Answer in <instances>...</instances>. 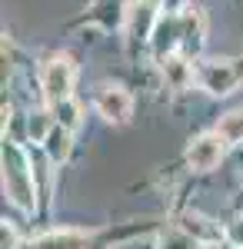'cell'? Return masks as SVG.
I'll return each instance as SVG.
<instances>
[{
	"label": "cell",
	"instance_id": "obj_1",
	"mask_svg": "<svg viewBox=\"0 0 243 249\" xmlns=\"http://www.w3.org/2000/svg\"><path fill=\"white\" fill-rule=\"evenodd\" d=\"M3 190L14 199V206H20L23 213H34V206H37L34 170L27 163V153L14 143H3Z\"/></svg>",
	"mask_w": 243,
	"mask_h": 249
},
{
	"label": "cell",
	"instance_id": "obj_2",
	"mask_svg": "<svg viewBox=\"0 0 243 249\" xmlns=\"http://www.w3.org/2000/svg\"><path fill=\"white\" fill-rule=\"evenodd\" d=\"M74 77H77V67L67 53L60 57H50L40 70V90H43V100L54 107V103H63L70 100L74 93Z\"/></svg>",
	"mask_w": 243,
	"mask_h": 249
},
{
	"label": "cell",
	"instance_id": "obj_3",
	"mask_svg": "<svg viewBox=\"0 0 243 249\" xmlns=\"http://www.w3.org/2000/svg\"><path fill=\"white\" fill-rule=\"evenodd\" d=\"M94 107H97V113L103 116L107 123H117V126H123V123L130 120V113H133L130 93H127L123 87H113V83H103V87L97 90Z\"/></svg>",
	"mask_w": 243,
	"mask_h": 249
},
{
	"label": "cell",
	"instance_id": "obj_4",
	"mask_svg": "<svg viewBox=\"0 0 243 249\" xmlns=\"http://www.w3.org/2000/svg\"><path fill=\"white\" fill-rule=\"evenodd\" d=\"M197 83L203 87L206 93L213 96H223L233 90V83H237V67L230 63V60H206L197 67Z\"/></svg>",
	"mask_w": 243,
	"mask_h": 249
},
{
	"label": "cell",
	"instance_id": "obj_5",
	"mask_svg": "<svg viewBox=\"0 0 243 249\" xmlns=\"http://www.w3.org/2000/svg\"><path fill=\"white\" fill-rule=\"evenodd\" d=\"M223 140L217 133H203V136H197L193 143L187 146V163H190V170L193 173H210L220 160H223Z\"/></svg>",
	"mask_w": 243,
	"mask_h": 249
},
{
	"label": "cell",
	"instance_id": "obj_6",
	"mask_svg": "<svg viewBox=\"0 0 243 249\" xmlns=\"http://www.w3.org/2000/svg\"><path fill=\"white\" fill-rule=\"evenodd\" d=\"M183 37V23H180V14H160V17L153 20V34H150V47H153V53L160 60H167L173 50H177V43Z\"/></svg>",
	"mask_w": 243,
	"mask_h": 249
},
{
	"label": "cell",
	"instance_id": "obj_7",
	"mask_svg": "<svg viewBox=\"0 0 243 249\" xmlns=\"http://www.w3.org/2000/svg\"><path fill=\"white\" fill-rule=\"evenodd\" d=\"M27 249H100L94 236L87 232H77V230H60V232H47L34 239Z\"/></svg>",
	"mask_w": 243,
	"mask_h": 249
},
{
	"label": "cell",
	"instance_id": "obj_8",
	"mask_svg": "<svg viewBox=\"0 0 243 249\" xmlns=\"http://www.w3.org/2000/svg\"><path fill=\"white\" fill-rule=\"evenodd\" d=\"M163 80H167V87H173V90H187L190 83L197 80V67H190L183 57L170 53L163 60Z\"/></svg>",
	"mask_w": 243,
	"mask_h": 249
},
{
	"label": "cell",
	"instance_id": "obj_9",
	"mask_svg": "<svg viewBox=\"0 0 243 249\" xmlns=\"http://www.w3.org/2000/svg\"><path fill=\"white\" fill-rule=\"evenodd\" d=\"M43 150H47V156H50V163H63V160L70 156V150H74V133L54 123L50 136L43 140Z\"/></svg>",
	"mask_w": 243,
	"mask_h": 249
},
{
	"label": "cell",
	"instance_id": "obj_10",
	"mask_svg": "<svg viewBox=\"0 0 243 249\" xmlns=\"http://www.w3.org/2000/svg\"><path fill=\"white\" fill-rule=\"evenodd\" d=\"M213 133L220 136L226 146L243 143V107H240V110H230V113L220 116V123H217V130H213Z\"/></svg>",
	"mask_w": 243,
	"mask_h": 249
},
{
	"label": "cell",
	"instance_id": "obj_11",
	"mask_svg": "<svg viewBox=\"0 0 243 249\" xmlns=\"http://www.w3.org/2000/svg\"><path fill=\"white\" fill-rule=\"evenodd\" d=\"M180 23H183V37L180 43L187 47V53H200V47H203V27H200V17L187 10V14H180Z\"/></svg>",
	"mask_w": 243,
	"mask_h": 249
},
{
	"label": "cell",
	"instance_id": "obj_12",
	"mask_svg": "<svg viewBox=\"0 0 243 249\" xmlns=\"http://www.w3.org/2000/svg\"><path fill=\"white\" fill-rule=\"evenodd\" d=\"M180 230L183 232H190L193 239H200V243H217L220 239V232L210 226V219H203V216H183V223H180Z\"/></svg>",
	"mask_w": 243,
	"mask_h": 249
},
{
	"label": "cell",
	"instance_id": "obj_13",
	"mask_svg": "<svg viewBox=\"0 0 243 249\" xmlns=\"http://www.w3.org/2000/svg\"><path fill=\"white\" fill-rule=\"evenodd\" d=\"M50 116H54L57 126H63V130H80V107H77L74 100H63V103H54L50 107Z\"/></svg>",
	"mask_w": 243,
	"mask_h": 249
},
{
	"label": "cell",
	"instance_id": "obj_14",
	"mask_svg": "<svg viewBox=\"0 0 243 249\" xmlns=\"http://www.w3.org/2000/svg\"><path fill=\"white\" fill-rule=\"evenodd\" d=\"M157 249H203V243L193 239V236L183 232V230H170V232L160 236V246Z\"/></svg>",
	"mask_w": 243,
	"mask_h": 249
},
{
	"label": "cell",
	"instance_id": "obj_15",
	"mask_svg": "<svg viewBox=\"0 0 243 249\" xmlns=\"http://www.w3.org/2000/svg\"><path fill=\"white\" fill-rule=\"evenodd\" d=\"M50 113H34L30 116V136H34V143H43L47 136H50Z\"/></svg>",
	"mask_w": 243,
	"mask_h": 249
},
{
	"label": "cell",
	"instance_id": "obj_16",
	"mask_svg": "<svg viewBox=\"0 0 243 249\" xmlns=\"http://www.w3.org/2000/svg\"><path fill=\"white\" fill-rule=\"evenodd\" d=\"M226 239H230V246H233V249H243V216H240V219H233V223L226 226Z\"/></svg>",
	"mask_w": 243,
	"mask_h": 249
},
{
	"label": "cell",
	"instance_id": "obj_17",
	"mask_svg": "<svg viewBox=\"0 0 243 249\" xmlns=\"http://www.w3.org/2000/svg\"><path fill=\"white\" fill-rule=\"evenodd\" d=\"M0 249H17V230L10 223H3V230H0Z\"/></svg>",
	"mask_w": 243,
	"mask_h": 249
}]
</instances>
